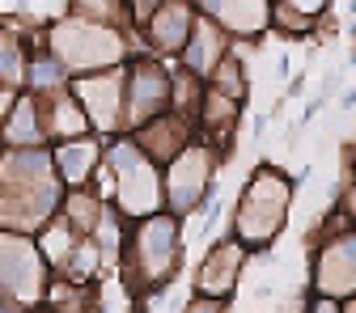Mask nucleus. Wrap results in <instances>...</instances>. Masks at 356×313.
<instances>
[{"label":"nucleus","instance_id":"nucleus-1","mask_svg":"<svg viewBox=\"0 0 356 313\" xmlns=\"http://www.w3.org/2000/svg\"><path fill=\"white\" fill-rule=\"evenodd\" d=\"M187 313H220V305H216V301H195Z\"/></svg>","mask_w":356,"mask_h":313},{"label":"nucleus","instance_id":"nucleus-2","mask_svg":"<svg viewBox=\"0 0 356 313\" xmlns=\"http://www.w3.org/2000/svg\"><path fill=\"white\" fill-rule=\"evenodd\" d=\"M314 313H335V305H318V309H314Z\"/></svg>","mask_w":356,"mask_h":313}]
</instances>
